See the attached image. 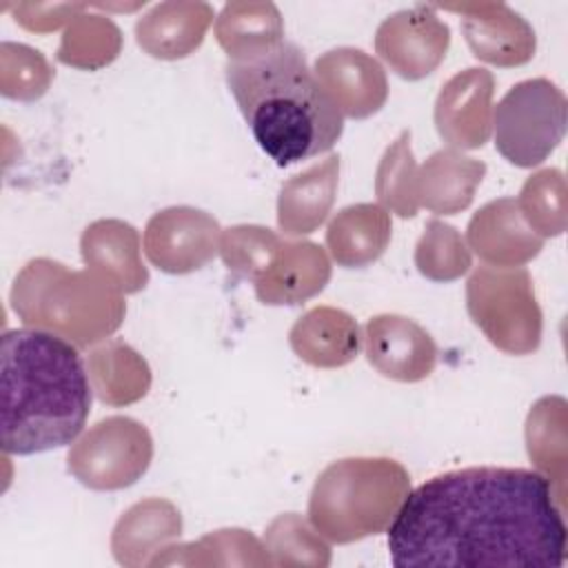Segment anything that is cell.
Returning a JSON list of instances; mask_svg holds the SVG:
<instances>
[{
  "label": "cell",
  "mask_w": 568,
  "mask_h": 568,
  "mask_svg": "<svg viewBox=\"0 0 568 568\" xmlns=\"http://www.w3.org/2000/svg\"><path fill=\"white\" fill-rule=\"evenodd\" d=\"M153 442L149 430L131 417L98 422L69 450V473L93 490H118L135 484L149 468Z\"/></svg>",
  "instance_id": "52a82bcc"
},
{
  "label": "cell",
  "mask_w": 568,
  "mask_h": 568,
  "mask_svg": "<svg viewBox=\"0 0 568 568\" xmlns=\"http://www.w3.org/2000/svg\"><path fill=\"white\" fill-rule=\"evenodd\" d=\"M220 248L231 271L257 280L273 262L280 240L262 226H233L224 231Z\"/></svg>",
  "instance_id": "4316f807"
},
{
  "label": "cell",
  "mask_w": 568,
  "mask_h": 568,
  "mask_svg": "<svg viewBox=\"0 0 568 568\" xmlns=\"http://www.w3.org/2000/svg\"><path fill=\"white\" fill-rule=\"evenodd\" d=\"M410 133L404 131L399 140L382 158L377 171V195L379 200L399 213L402 217H413L417 213V191H415V162L410 153Z\"/></svg>",
  "instance_id": "d4e9b609"
},
{
  "label": "cell",
  "mask_w": 568,
  "mask_h": 568,
  "mask_svg": "<svg viewBox=\"0 0 568 568\" xmlns=\"http://www.w3.org/2000/svg\"><path fill=\"white\" fill-rule=\"evenodd\" d=\"M408 490V473L393 459H339L317 477L308 519L328 541L351 544L384 532Z\"/></svg>",
  "instance_id": "5b68a950"
},
{
  "label": "cell",
  "mask_w": 568,
  "mask_h": 568,
  "mask_svg": "<svg viewBox=\"0 0 568 568\" xmlns=\"http://www.w3.org/2000/svg\"><path fill=\"white\" fill-rule=\"evenodd\" d=\"M11 306L27 326L53 331L75 346L106 337L124 315L113 282L67 271L51 260H31L20 271L11 288Z\"/></svg>",
  "instance_id": "277c9868"
},
{
  "label": "cell",
  "mask_w": 568,
  "mask_h": 568,
  "mask_svg": "<svg viewBox=\"0 0 568 568\" xmlns=\"http://www.w3.org/2000/svg\"><path fill=\"white\" fill-rule=\"evenodd\" d=\"M337 171L339 158L331 155L322 164L306 169L282 186L277 202V222L284 233H311L326 220L337 189Z\"/></svg>",
  "instance_id": "e0dca14e"
},
{
  "label": "cell",
  "mask_w": 568,
  "mask_h": 568,
  "mask_svg": "<svg viewBox=\"0 0 568 568\" xmlns=\"http://www.w3.org/2000/svg\"><path fill=\"white\" fill-rule=\"evenodd\" d=\"M468 242L479 257L504 266L526 262L541 248L521 226L513 200H497L477 211L468 224Z\"/></svg>",
  "instance_id": "ffe728a7"
},
{
  "label": "cell",
  "mask_w": 568,
  "mask_h": 568,
  "mask_svg": "<svg viewBox=\"0 0 568 568\" xmlns=\"http://www.w3.org/2000/svg\"><path fill=\"white\" fill-rule=\"evenodd\" d=\"M315 75L344 115L366 118L386 100L382 67L357 49L328 51L315 64Z\"/></svg>",
  "instance_id": "4fadbf2b"
},
{
  "label": "cell",
  "mask_w": 568,
  "mask_h": 568,
  "mask_svg": "<svg viewBox=\"0 0 568 568\" xmlns=\"http://www.w3.org/2000/svg\"><path fill=\"white\" fill-rule=\"evenodd\" d=\"M264 548L273 566L313 564L328 566V546L313 535V530L293 513L277 517L264 537Z\"/></svg>",
  "instance_id": "603a6c76"
},
{
  "label": "cell",
  "mask_w": 568,
  "mask_h": 568,
  "mask_svg": "<svg viewBox=\"0 0 568 568\" xmlns=\"http://www.w3.org/2000/svg\"><path fill=\"white\" fill-rule=\"evenodd\" d=\"M217 240L220 226L211 215L191 206H173L149 220L144 251L158 268L189 273L215 257Z\"/></svg>",
  "instance_id": "9c48e42d"
},
{
  "label": "cell",
  "mask_w": 568,
  "mask_h": 568,
  "mask_svg": "<svg viewBox=\"0 0 568 568\" xmlns=\"http://www.w3.org/2000/svg\"><path fill=\"white\" fill-rule=\"evenodd\" d=\"M386 532L397 568H559L568 541L552 481L510 466H468L426 479L408 490Z\"/></svg>",
  "instance_id": "6da1fadb"
},
{
  "label": "cell",
  "mask_w": 568,
  "mask_h": 568,
  "mask_svg": "<svg viewBox=\"0 0 568 568\" xmlns=\"http://www.w3.org/2000/svg\"><path fill=\"white\" fill-rule=\"evenodd\" d=\"M366 357L384 377L419 382L437 362L433 337L413 320L402 315H377L366 328Z\"/></svg>",
  "instance_id": "30bf717a"
},
{
  "label": "cell",
  "mask_w": 568,
  "mask_h": 568,
  "mask_svg": "<svg viewBox=\"0 0 568 568\" xmlns=\"http://www.w3.org/2000/svg\"><path fill=\"white\" fill-rule=\"evenodd\" d=\"M448 27L433 13L404 11L377 31V51L406 80L428 75L446 55Z\"/></svg>",
  "instance_id": "8fae6325"
},
{
  "label": "cell",
  "mask_w": 568,
  "mask_h": 568,
  "mask_svg": "<svg viewBox=\"0 0 568 568\" xmlns=\"http://www.w3.org/2000/svg\"><path fill=\"white\" fill-rule=\"evenodd\" d=\"M224 71L255 142L277 166L326 153L342 138L344 113L297 44L282 40L260 55L231 60Z\"/></svg>",
  "instance_id": "3957f363"
},
{
  "label": "cell",
  "mask_w": 568,
  "mask_h": 568,
  "mask_svg": "<svg viewBox=\"0 0 568 568\" xmlns=\"http://www.w3.org/2000/svg\"><path fill=\"white\" fill-rule=\"evenodd\" d=\"M415 264L428 280L448 282L470 268V255L462 235L453 226L442 224L439 220H430L417 244Z\"/></svg>",
  "instance_id": "cb8c5ba5"
},
{
  "label": "cell",
  "mask_w": 568,
  "mask_h": 568,
  "mask_svg": "<svg viewBox=\"0 0 568 568\" xmlns=\"http://www.w3.org/2000/svg\"><path fill=\"white\" fill-rule=\"evenodd\" d=\"M51 80V71L40 55L24 44L2 42L0 49V91L13 100L40 98Z\"/></svg>",
  "instance_id": "484cf974"
},
{
  "label": "cell",
  "mask_w": 568,
  "mask_h": 568,
  "mask_svg": "<svg viewBox=\"0 0 568 568\" xmlns=\"http://www.w3.org/2000/svg\"><path fill=\"white\" fill-rule=\"evenodd\" d=\"M495 149L515 166H537L564 138L566 100L546 78L524 80L495 106Z\"/></svg>",
  "instance_id": "8992f818"
},
{
  "label": "cell",
  "mask_w": 568,
  "mask_h": 568,
  "mask_svg": "<svg viewBox=\"0 0 568 568\" xmlns=\"http://www.w3.org/2000/svg\"><path fill=\"white\" fill-rule=\"evenodd\" d=\"M0 390V444L7 455L69 446L91 413L93 386L78 346L36 326L2 333Z\"/></svg>",
  "instance_id": "7a4b0ae2"
},
{
  "label": "cell",
  "mask_w": 568,
  "mask_h": 568,
  "mask_svg": "<svg viewBox=\"0 0 568 568\" xmlns=\"http://www.w3.org/2000/svg\"><path fill=\"white\" fill-rule=\"evenodd\" d=\"M182 519L175 506L162 499H146L129 508L115 524L111 548L122 566H144L149 555L160 552L162 546L178 537Z\"/></svg>",
  "instance_id": "2e32d148"
},
{
  "label": "cell",
  "mask_w": 568,
  "mask_h": 568,
  "mask_svg": "<svg viewBox=\"0 0 568 568\" xmlns=\"http://www.w3.org/2000/svg\"><path fill=\"white\" fill-rule=\"evenodd\" d=\"M490 93L493 78L488 71L468 69L455 75L437 98L439 135L457 146H481L490 133Z\"/></svg>",
  "instance_id": "7c38bea8"
},
{
  "label": "cell",
  "mask_w": 568,
  "mask_h": 568,
  "mask_svg": "<svg viewBox=\"0 0 568 568\" xmlns=\"http://www.w3.org/2000/svg\"><path fill=\"white\" fill-rule=\"evenodd\" d=\"M331 277L328 257L313 242L280 244L268 268L255 280L264 304H300L320 293Z\"/></svg>",
  "instance_id": "5bb4252c"
},
{
  "label": "cell",
  "mask_w": 568,
  "mask_h": 568,
  "mask_svg": "<svg viewBox=\"0 0 568 568\" xmlns=\"http://www.w3.org/2000/svg\"><path fill=\"white\" fill-rule=\"evenodd\" d=\"M484 171V162L475 158H464L455 151H437L426 160L415 180L417 202L422 200V204L435 213L453 215L470 204Z\"/></svg>",
  "instance_id": "44dd1931"
},
{
  "label": "cell",
  "mask_w": 568,
  "mask_h": 568,
  "mask_svg": "<svg viewBox=\"0 0 568 568\" xmlns=\"http://www.w3.org/2000/svg\"><path fill=\"white\" fill-rule=\"evenodd\" d=\"M209 24V18H173L164 16V9L158 7L151 16L138 22L135 33L140 47H144L155 58H184L202 42V33Z\"/></svg>",
  "instance_id": "7402d4cb"
},
{
  "label": "cell",
  "mask_w": 568,
  "mask_h": 568,
  "mask_svg": "<svg viewBox=\"0 0 568 568\" xmlns=\"http://www.w3.org/2000/svg\"><path fill=\"white\" fill-rule=\"evenodd\" d=\"M528 275L479 268L468 280V311L488 339L508 351L526 353L539 342V308L528 291Z\"/></svg>",
  "instance_id": "ba28073f"
},
{
  "label": "cell",
  "mask_w": 568,
  "mask_h": 568,
  "mask_svg": "<svg viewBox=\"0 0 568 568\" xmlns=\"http://www.w3.org/2000/svg\"><path fill=\"white\" fill-rule=\"evenodd\" d=\"M82 257L89 266L106 273V277L124 293L144 288L149 280V273L138 257V233L124 222H93L82 235Z\"/></svg>",
  "instance_id": "d6986e66"
},
{
  "label": "cell",
  "mask_w": 568,
  "mask_h": 568,
  "mask_svg": "<svg viewBox=\"0 0 568 568\" xmlns=\"http://www.w3.org/2000/svg\"><path fill=\"white\" fill-rule=\"evenodd\" d=\"M390 240V217L377 204H355L339 211L326 231L333 260L344 268L375 262Z\"/></svg>",
  "instance_id": "ac0fdd59"
},
{
  "label": "cell",
  "mask_w": 568,
  "mask_h": 568,
  "mask_svg": "<svg viewBox=\"0 0 568 568\" xmlns=\"http://www.w3.org/2000/svg\"><path fill=\"white\" fill-rule=\"evenodd\" d=\"M291 346L313 366H344L359 351V328L348 313L320 306L295 322L291 328Z\"/></svg>",
  "instance_id": "9a60e30c"
}]
</instances>
